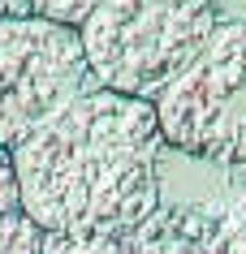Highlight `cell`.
Segmentation results:
<instances>
[{
	"label": "cell",
	"mask_w": 246,
	"mask_h": 254,
	"mask_svg": "<svg viewBox=\"0 0 246 254\" xmlns=\"http://www.w3.org/2000/svg\"><path fill=\"white\" fill-rule=\"evenodd\" d=\"M207 254H246V177H233L225 198L216 202V228Z\"/></svg>",
	"instance_id": "obj_6"
},
{
	"label": "cell",
	"mask_w": 246,
	"mask_h": 254,
	"mask_svg": "<svg viewBox=\"0 0 246 254\" xmlns=\"http://www.w3.org/2000/svg\"><path fill=\"white\" fill-rule=\"evenodd\" d=\"M4 211H22V190H17V164L13 151L0 147V215Z\"/></svg>",
	"instance_id": "obj_9"
},
{
	"label": "cell",
	"mask_w": 246,
	"mask_h": 254,
	"mask_svg": "<svg viewBox=\"0 0 246 254\" xmlns=\"http://www.w3.org/2000/svg\"><path fill=\"white\" fill-rule=\"evenodd\" d=\"M0 17H30V0H0Z\"/></svg>",
	"instance_id": "obj_11"
},
{
	"label": "cell",
	"mask_w": 246,
	"mask_h": 254,
	"mask_svg": "<svg viewBox=\"0 0 246 254\" xmlns=\"http://www.w3.org/2000/svg\"><path fill=\"white\" fill-rule=\"evenodd\" d=\"M220 22H246V0H212Z\"/></svg>",
	"instance_id": "obj_10"
},
{
	"label": "cell",
	"mask_w": 246,
	"mask_h": 254,
	"mask_svg": "<svg viewBox=\"0 0 246 254\" xmlns=\"http://www.w3.org/2000/svg\"><path fill=\"white\" fill-rule=\"evenodd\" d=\"M220 26L212 0H99L78 26L104 91L156 99Z\"/></svg>",
	"instance_id": "obj_2"
},
{
	"label": "cell",
	"mask_w": 246,
	"mask_h": 254,
	"mask_svg": "<svg viewBox=\"0 0 246 254\" xmlns=\"http://www.w3.org/2000/svg\"><path fill=\"white\" fill-rule=\"evenodd\" d=\"M99 91L74 26L0 17V147H22L74 99Z\"/></svg>",
	"instance_id": "obj_4"
},
{
	"label": "cell",
	"mask_w": 246,
	"mask_h": 254,
	"mask_svg": "<svg viewBox=\"0 0 246 254\" xmlns=\"http://www.w3.org/2000/svg\"><path fill=\"white\" fill-rule=\"evenodd\" d=\"M212 228H216V202H164L143 228L108 246L43 233V254H207Z\"/></svg>",
	"instance_id": "obj_5"
},
{
	"label": "cell",
	"mask_w": 246,
	"mask_h": 254,
	"mask_svg": "<svg viewBox=\"0 0 246 254\" xmlns=\"http://www.w3.org/2000/svg\"><path fill=\"white\" fill-rule=\"evenodd\" d=\"M0 254H43V228L26 211L0 215Z\"/></svg>",
	"instance_id": "obj_7"
},
{
	"label": "cell",
	"mask_w": 246,
	"mask_h": 254,
	"mask_svg": "<svg viewBox=\"0 0 246 254\" xmlns=\"http://www.w3.org/2000/svg\"><path fill=\"white\" fill-rule=\"evenodd\" d=\"M99 0H30V13L35 17H48V22H61V26H74L78 30L86 22V13L95 9Z\"/></svg>",
	"instance_id": "obj_8"
},
{
	"label": "cell",
	"mask_w": 246,
	"mask_h": 254,
	"mask_svg": "<svg viewBox=\"0 0 246 254\" xmlns=\"http://www.w3.org/2000/svg\"><path fill=\"white\" fill-rule=\"evenodd\" d=\"M164 134L151 99L91 91L13 147L22 211L52 237H130L160 211Z\"/></svg>",
	"instance_id": "obj_1"
},
{
	"label": "cell",
	"mask_w": 246,
	"mask_h": 254,
	"mask_svg": "<svg viewBox=\"0 0 246 254\" xmlns=\"http://www.w3.org/2000/svg\"><path fill=\"white\" fill-rule=\"evenodd\" d=\"M151 104L177 155L246 177V22H220Z\"/></svg>",
	"instance_id": "obj_3"
}]
</instances>
